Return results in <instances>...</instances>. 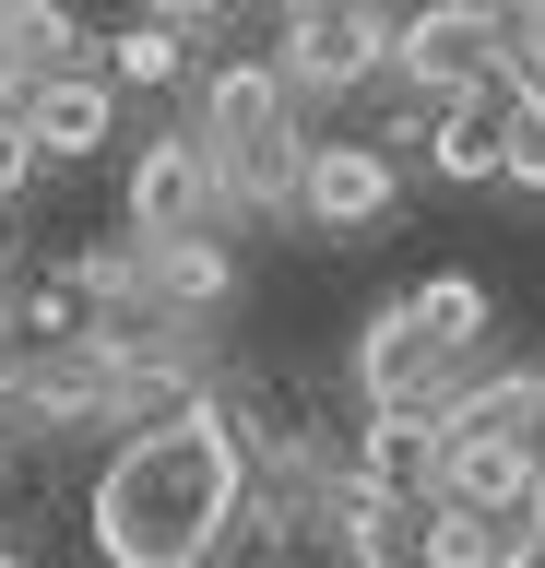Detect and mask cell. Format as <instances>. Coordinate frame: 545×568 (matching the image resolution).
<instances>
[{"label":"cell","mask_w":545,"mask_h":568,"mask_svg":"<svg viewBox=\"0 0 545 568\" xmlns=\"http://www.w3.org/2000/svg\"><path fill=\"white\" fill-rule=\"evenodd\" d=\"M24 367H37V344H24V332H12V296H0V403H12V390H24Z\"/></svg>","instance_id":"17"},{"label":"cell","mask_w":545,"mask_h":568,"mask_svg":"<svg viewBox=\"0 0 545 568\" xmlns=\"http://www.w3.org/2000/svg\"><path fill=\"white\" fill-rule=\"evenodd\" d=\"M380 48H392V12H332V24H285L273 71H285L296 106H332L356 83H380Z\"/></svg>","instance_id":"7"},{"label":"cell","mask_w":545,"mask_h":568,"mask_svg":"<svg viewBox=\"0 0 545 568\" xmlns=\"http://www.w3.org/2000/svg\"><path fill=\"white\" fill-rule=\"evenodd\" d=\"M0 568H48V557H12V545H0Z\"/></svg>","instance_id":"20"},{"label":"cell","mask_w":545,"mask_h":568,"mask_svg":"<svg viewBox=\"0 0 545 568\" xmlns=\"http://www.w3.org/2000/svg\"><path fill=\"white\" fill-rule=\"evenodd\" d=\"M415 568H486V521L474 509H427L415 521Z\"/></svg>","instance_id":"14"},{"label":"cell","mask_w":545,"mask_h":568,"mask_svg":"<svg viewBox=\"0 0 545 568\" xmlns=\"http://www.w3.org/2000/svg\"><path fill=\"white\" fill-rule=\"evenodd\" d=\"M238 521H250V450L214 390L119 426V450L83 486V532L108 568H214Z\"/></svg>","instance_id":"1"},{"label":"cell","mask_w":545,"mask_h":568,"mask_svg":"<svg viewBox=\"0 0 545 568\" xmlns=\"http://www.w3.org/2000/svg\"><path fill=\"white\" fill-rule=\"evenodd\" d=\"M0 486H12V462H0Z\"/></svg>","instance_id":"22"},{"label":"cell","mask_w":545,"mask_h":568,"mask_svg":"<svg viewBox=\"0 0 545 568\" xmlns=\"http://www.w3.org/2000/svg\"><path fill=\"white\" fill-rule=\"evenodd\" d=\"M0 273H12V213H0Z\"/></svg>","instance_id":"19"},{"label":"cell","mask_w":545,"mask_h":568,"mask_svg":"<svg viewBox=\"0 0 545 568\" xmlns=\"http://www.w3.org/2000/svg\"><path fill=\"white\" fill-rule=\"evenodd\" d=\"M261 12H285V24H332V12H403V0H261Z\"/></svg>","instance_id":"18"},{"label":"cell","mask_w":545,"mask_h":568,"mask_svg":"<svg viewBox=\"0 0 545 568\" xmlns=\"http://www.w3.org/2000/svg\"><path fill=\"white\" fill-rule=\"evenodd\" d=\"M214 166H202V142L190 131H154L143 154H131V178H119V237H143V248H166V237H202L214 225Z\"/></svg>","instance_id":"5"},{"label":"cell","mask_w":545,"mask_h":568,"mask_svg":"<svg viewBox=\"0 0 545 568\" xmlns=\"http://www.w3.org/2000/svg\"><path fill=\"white\" fill-rule=\"evenodd\" d=\"M534 497H545V462H534Z\"/></svg>","instance_id":"21"},{"label":"cell","mask_w":545,"mask_h":568,"mask_svg":"<svg viewBox=\"0 0 545 568\" xmlns=\"http://www.w3.org/2000/svg\"><path fill=\"white\" fill-rule=\"evenodd\" d=\"M0 12H12V0H0Z\"/></svg>","instance_id":"23"},{"label":"cell","mask_w":545,"mask_h":568,"mask_svg":"<svg viewBox=\"0 0 545 568\" xmlns=\"http://www.w3.org/2000/svg\"><path fill=\"white\" fill-rule=\"evenodd\" d=\"M95 71H108L119 95H179V83H190V48L119 12V24H95Z\"/></svg>","instance_id":"12"},{"label":"cell","mask_w":545,"mask_h":568,"mask_svg":"<svg viewBox=\"0 0 545 568\" xmlns=\"http://www.w3.org/2000/svg\"><path fill=\"white\" fill-rule=\"evenodd\" d=\"M119 83L108 71H60V83H24V131H37V166H95L119 142Z\"/></svg>","instance_id":"8"},{"label":"cell","mask_w":545,"mask_h":568,"mask_svg":"<svg viewBox=\"0 0 545 568\" xmlns=\"http://www.w3.org/2000/svg\"><path fill=\"white\" fill-rule=\"evenodd\" d=\"M24 190H37V131H24V95L0 83V213L24 202Z\"/></svg>","instance_id":"15"},{"label":"cell","mask_w":545,"mask_h":568,"mask_svg":"<svg viewBox=\"0 0 545 568\" xmlns=\"http://www.w3.org/2000/svg\"><path fill=\"white\" fill-rule=\"evenodd\" d=\"M190 142H202V166H214V202L225 213H261V225H285V190L309 166V106L285 95V71L273 48H225L202 83H190Z\"/></svg>","instance_id":"2"},{"label":"cell","mask_w":545,"mask_h":568,"mask_svg":"<svg viewBox=\"0 0 545 568\" xmlns=\"http://www.w3.org/2000/svg\"><path fill=\"white\" fill-rule=\"evenodd\" d=\"M534 462L545 438H522V426H438V450H427V509H498V497L534 486Z\"/></svg>","instance_id":"6"},{"label":"cell","mask_w":545,"mask_h":568,"mask_svg":"<svg viewBox=\"0 0 545 568\" xmlns=\"http://www.w3.org/2000/svg\"><path fill=\"white\" fill-rule=\"evenodd\" d=\"M238 12H250V0H131V24L179 36L190 60H202V48H225V36H238Z\"/></svg>","instance_id":"13"},{"label":"cell","mask_w":545,"mask_h":568,"mask_svg":"<svg viewBox=\"0 0 545 568\" xmlns=\"http://www.w3.org/2000/svg\"><path fill=\"white\" fill-rule=\"evenodd\" d=\"M509 119H522V106H509L498 83H474V95L427 106V166L451 178V190H498V154H509Z\"/></svg>","instance_id":"10"},{"label":"cell","mask_w":545,"mask_h":568,"mask_svg":"<svg viewBox=\"0 0 545 568\" xmlns=\"http://www.w3.org/2000/svg\"><path fill=\"white\" fill-rule=\"evenodd\" d=\"M285 213L309 225V237H392V225H403V166H392V142H309Z\"/></svg>","instance_id":"3"},{"label":"cell","mask_w":545,"mask_h":568,"mask_svg":"<svg viewBox=\"0 0 545 568\" xmlns=\"http://www.w3.org/2000/svg\"><path fill=\"white\" fill-rule=\"evenodd\" d=\"M380 83H392L415 119L451 95H474V83H498V48L451 12V0H415V12H392V48H380Z\"/></svg>","instance_id":"4"},{"label":"cell","mask_w":545,"mask_h":568,"mask_svg":"<svg viewBox=\"0 0 545 568\" xmlns=\"http://www.w3.org/2000/svg\"><path fill=\"white\" fill-rule=\"evenodd\" d=\"M498 190L545 202V119H509V154H498Z\"/></svg>","instance_id":"16"},{"label":"cell","mask_w":545,"mask_h":568,"mask_svg":"<svg viewBox=\"0 0 545 568\" xmlns=\"http://www.w3.org/2000/svg\"><path fill=\"white\" fill-rule=\"evenodd\" d=\"M60 71H95V12L83 0H12L0 12V83H60Z\"/></svg>","instance_id":"9"},{"label":"cell","mask_w":545,"mask_h":568,"mask_svg":"<svg viewBox=\"0 0 545 568\" xmlns=\"http://www.w3.org/2000/svg\"><path fill=\"white\" fill-rule=\"evenodd\" d=\"M403 308H415V332H427V355H438V367H474V344L498 332V284L474 273V261H451V273L403 284Z\"/></svg>","instance_id":"11"}]
</instances>
